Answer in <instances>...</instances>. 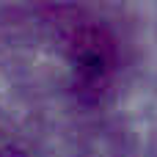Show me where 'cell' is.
<instances>
[{"mask_svg":"<svg viewBox=\"0 0 157 157\" xmlns=\"http://www.w3.org/2000/svg\"><path fill=\"white\" fill-rule=\"evenodd\" d=\"M63 52L80 94L97 99L110 86L119 66V47L108 25L88 17L72 19L63 30Z\"/></svg>","mask_w":157,"mask_h":157,"instance_id":"cell-1","label":"cell"}]
</instances>
